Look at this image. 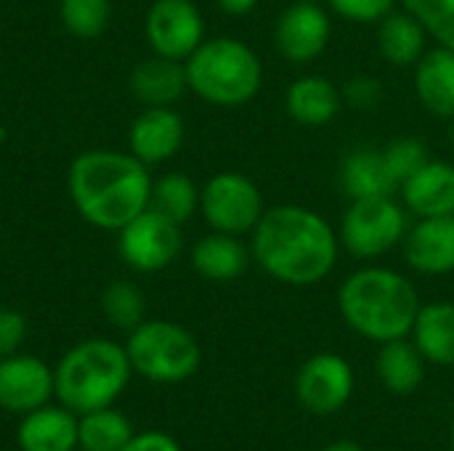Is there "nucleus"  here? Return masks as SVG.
Wrapping results in <instances>:
<instances>
[{"instance_id": "f8f14e48", "label": "nucleus", "mask_w": 454, "mask_h": 451, "mask_svg": "<svg viewBox=\"0 0 454 451\" xmlns=\"http://www.w3.org/2000/svg\"><path fill=\"white\" fill-rule=\"evenodd\" d=\"M56 399L53 367L29 354L0 359V409L11 415H29Z\"/></svg>"}, {"instance_id": "dca6fc26", "label": "nucleus", "mask_w": 454, "mask_h": 451, "mask_svg": "<svg viewBox=\"0 0 454 451\" xmlns=\"http://www.w3.org/2000/svg\"><path fill=\"white\" fill-rule=\"evenodd\" d=\"M404 207L418 218L452 215L454 213V165L428 159L412 178L402 183Z\"/></svg>"}, {"instance_id": "f03ea898", "label": "nucleus", "mask_w": 454, "mask_h": 451, "mask_svg": "<svg viewBox=\"0 0 454 451\" xmlns=\"http://www.w3.org/2000/svg\"><path fill=\"white\" fill-rule=\"evenodd\" d=\"M152 175L130 152L90 149L72 159L67 173L74 210L96 229L120 231L152 202Z\"/></svg>"}, {"instance_id": "6ab92c4d", "label": "nucleus", "mask_w": 454, "mask_h": 451, "mask_svg": "<svg viewBox=\"0 0 454 451\" xmlns=\"http://www.w3.org/2000/svg\"><path fill=\"white\" fill-rule=\"evenodd\" d=\"M287 114L306 128H319L327 125L338 117L343 106L340 90L322 74H303L290 82L287 96H285Z\"/></svg>"}, {"instance_id": "20e7f679", "label": "nucleus", "mask_w": 454, "mask_h": 451, "mask_svg": "<svg viewBox=\"0 0 454 451\" xmlns=\"http://www.w3.org/2000/svg\"><path fill=\"white\" fill-rule=\"evenodd\" d=\"M133 367L125 346L90 338L72 346L53 367L56 399L74 415L114 407V401L130 385Z\"/></svg>"}, {"instance_id": "412c9836", "label": "nucleus", "mask_w": 454, "mask_h": 451, "mask_svg": "<svg viewBox=\"0 0 454 451\" xmlns=\"http://www.w3.org/2000/svg\"><path fill=\"white\" fill-rule=\"evenodd\" d=\"M340 189L346 191L348 199H367V197H391L399 186L388 173L383 149L359 146L340 165Z\"/></svg>"}, {"instance_id": "f257e3e1", "label": "nucleus", "mask_w": 454, "mask_h": 451, "mask_svg": "<svg viewBox=\"0 0 454 451\" xmlns=\"http://www.w3.org/2000/svg\"><path fill=\"white\" fill-rule=\"evenodd\" d=\"M338 247V234L317 210L277 205L253 229L250 255L271 279L290 287H311L335 268Z\"/></svg>"}, {"instance_id": "c756f323", "label": "nucleus", "mask_w": 454, "mask_h": 451, "mask_svg": "<svg viewBox=\"0 0 454 451\" xmlns=\"http://www.w3.org/2000/svg\"><path fill=\"white\" fill-rule=\"evenodd\" d=\"M404 8L439 45L454 51V0H404Z\"/></svg>"}, {"instance_id": "4468645a", "label": "nucleus", "mask_w": 454, "mask_h": 451, "mask_svg": "<svg viewBox=\"0 0 454 451\" xmlns=\"http://www.w3.org/2000/svg\"><path fill=\"white\" fill-rule=\"evenodd\" d=\"M184 120L170 106H146L130 125L128 146L130 154L144 165H160L178 154L184 144Z\"/></svg>"}, {"instance_id": "7ed1b4c3", "label": "nucleus", "mask_w": 454, "mask_h": 451, "mask_svg": "<svg viewBox=\"0 0 454 451\" xmlns=\"http://www.w3.org/2000/svg\"><path fill=\"white\" fill-rule=\"evenodd\" d=\"M338 308L354 332L372 343H388L412 335L420 300L415 284L404 274L367 266L340 284Z\"/></svg>"}, {"instance_id": "cd10ccee", "label": "nucleus", "mask_w": 454, "mask_h": 451, "mask_svg": "<svg viewBox=\"0 0 454 451\" xmlns=\"http://www.w3.org/2000/svg\"><path fill=\"white\" fill-rule=\"evenodd\" d=\"M101 308H104V316L109 319V324L122 332L136 330L146 319V298L128 279H117L104 290Z\"/></svg>"}, {"instance_id": "b1692460", "label": "nucleus", "mask_w": 454, "mask_h": 451, "mask_svg": "<svg viewBox=\"0 0 454 451\" xmlns=\"http://www.w3.org/2000/svg\"><path fill=\"white\" fill-rule=\"evenodd\" d=\"M412 343L426 362L454 367V303L439 300L420 306L412 327Z\"/></svg>"}, {"instance_id": "9d476101", "label": "nucleus", "mask_w": 454, "mask_h": 451, "mask_svg": "<svg viewBox=\"0 0 454 451\" xmlns=\"http://www.w3.org/2000/svg\"><path fill=\"white\" fill-rule=\"evenodd\" d=\"M144 32L157 56L186 61L205 40V19L192 0H154Z\"/></svg>"}, {"instance_id": "9b49d317", "label": "nucleus", "mask_w": 454, "mask_h": 451, "mask_svg": "<svg viewBox=\"0 0 454 451\" xmlns=\"http://www.w3.org/2000/svg\"><path fill=\"white\" fill-rule=\"evenodd\" d=\"M298 404L317 415H333L348 404L354 396V369L338 354H317L311 356L295 377Z\"/></svg>"}, {"instance_id": "473e14b6", "label": "nucleus", "mask_w": 454, "mask_h": 451, "mask_svg": "<svg viewBox=\"0 0 454 451\" xmlns=\"http://www.w3.org/2000/svg\"><path fill=\"white\" fill-rule=\"evenodd\" d=\"M343 101L356 109V112H372L380 101H383V85L378 77H370V74H356L351 77L343 90H340Z\"/></svg>"}, {"instance_id": "2eb2a0df", "label": "nucleus", "mask_w": 454, "mask_h": 451, "mask_svg": "<svg viewBox=\"0 0 454 451\" xmlns=\"http://www.w3.org/2000/svg\"><path fill=\"white\" fill-rule=\"evenodd\" d=\"M404 258L410 268L428 276L454 271V213L420 218L404 237Z\"/></svg>"}, {"instance_id": "c85d7f7f", "label": "nucleus", "mask_w": 454, "mask_h": 451, "mask_svg": "<svg viewBox=\"0 0 454 451\" xmlns=\"http://www.w3.org/2000/svg\"><path fill=\"white\" fill-rule=\"evenodd\" d=\"M59 16L69 35L80 40L98 37L112 16L109 0H59Z\"/></svg>"}, {"instance_id": "58836bf2", "label": "nucleus", "mask_w": 454, "mask_h": 451, "mask_svg": "<svg viewBox=\"0 0 454 451\" xmlns=\"http://www.w3.org/2000/svg\"><path fill=\"white\" fill-rule=\"evenodd\" d=\"M452 451H454V420H452Z\"/></svg>"}, {"instance_id": "39448f33", "label": "nucleus", "mask_w": 454, "mask_h": 451, "mask_svg": "<svg viewBox=\"0 0 454 451\" xmlns=\"http://www.w3.org/2000/svg\"><path fill=\"white\" fill-rule=\"evenodd\" d=\"M189 90L215 106H242L263 85L258 53L237 37H210L184 61Z\"/></svg>"}, {"instance_id": "72a5a7b5", "label": "nucleus", "mask_w": 454, "mask_h": 451, "mask_svg": "<svg viewBox=\"0 0 454 451\" xmlns=\"http://www.w3.org/2000/svg\"><path fill=\"white\" fill-rule=\"evenodd\" d=\"M27 338V319L16 308H0V359L19 354Z\"/></svg>"}, {"instance_id": "a211bd4d", "label": "nucleus", "mask_w": 454, "mask_h": 451, "mask_svg": "<svg viewBox=\"0 0 454 451\" xmlns=\"http://www.w3.org/2000/svg\"><path fill=\"white\" fill-rule=\"evenodd\" d=\"M130 90L144 106H173L186 90V66L184 61L152 56L138 61L130 72Z\"/></svg>"}, {"instance_id": "2f4dec72", "label": "nucleus", "mask_w": 454, "mask_h": 451, "mask_svg": "<svg viewBox=\"0 0 454 451\" xmlns=\"http://www.w3.org/2000/svg\"><path fill=\"white\" fill-rule=\"evenodd\" d=\"M394 3L396 0H327L338 16L354 24H378L394 11Z\"/></svg>"}, {"instance_id": "a878e982", "label": "nucleus", "mask_w": 454, "mask_h": 451, "mask_svg": "<svg viewBox=\"0 0 454 451\" xmlns=\"http://www.w3.org/2000/svg\"><path fill=\"white\" fill-rule=\"evenodd\" d=\"M130 420L114 409H93L85 415H77V449L80 451H120L133 439Z\"/></svg>"}, {"instance_id": "393cba45", "label": "nucleus", "mask_w": 454, "mask_h": 451, "mask_svg": "<svg viewBox=\"0 0 454 451\" xmlns=\"http://www.w3.org/2000/svg\"><path fill=\"white\" fill-rule=\"evenodd\" d=\"M378 48L380 56L394 64V66H412L423 58L426 53V27L410 13H396L391 11L386 19L378 21Z\"/></svg>"}, {"instance_id": "c9c22d12", "label": "nucleus", "mask_w": 454, "mask_h": 451, "mask_svg": "<svg viewBox=\"0 0 454 451\" xmlns=\"http://www.w3.org/2000/svg\"><path fill=\"white\" fill-rule=\"evenodd\" d=\"M215 3L229 16H245V13H250L258 5V0H215Z\"/></svg>"}, {"instance_id": "4c0bfd02", "label": "nucleus", "mask_w": 454, "mask_h": 451, "mask_svg": "<svg viewBox=\"0 0 454 451\" xmlns=\"http://www.w3.org/2000/svg\"><path fill=\"white\" fill-rule=\"evenodd\" d=\"M3 141H5V128L0 125V144H3Z\"/></svg>"}, {"instance_id": "423d86ee", "label": "nucleus", "mask_w": 454, "mask_h": 451, "mask_svg": "<svg viewBox=\"0 0 454 451\" xmlns=\"http://www.w3.org/2000/svg\"><path fill=\"white\" fill-rule=\"evenodd\" d=\"M125 351L133 375L160 385L189 380L202 362L197 338L186 327L165 319H144L136 330L128 332Z\"/></svg>"}, {"instance_id": "5701e85b", "label": "nucleus", "mask_w": 454, "mask_h": 451, "mask_svg": "<svg viewBox=\"0 0 454 451\" xmlns=\"http://www.w3.org/2000/svg\"><path fill=\"white\" fill-rule=\"evenodd\" d=\"M375 372L383 388L391 391L394 396H412L426 380V359L418 351V346L410 343L407 338L388 340L380 343Z\"/></svg>"}, {"instance_id": "0eeeda50", "label": "nucleus", "mask_w": 454, "mask_h": 451, "mask_svg": "<svg viewBox=\"0 0 454 451\" xmlns=\"http://www.w3.org/2000/svg\"><path fill=\"white\" fill-rule=\"evenodd\" d=\"M410 231L407 210L394 197L351 199L340 221V245L359 260H372L396 247Z\"/></svg>"}, {"instance_id": "ddd939ff", "label": "nucleus", "mask_w": 454, "mask_h": 451, "mask_svg": "<svg viewBox=\"0 0 454 451\" xmlns=\"http://www.w3.org/2000/svg\"><path fill=\"white\" fill-rule=\"evenodd\" d=\"M330 35L333 24L327 11L311 0H298L279 13L274 27V45L287 61L309 64L325 53Z\"/></svg>"}, {"instance_id": "6e6552de", "label": "nucleus", "mask_w": 454, "mask_h": 451, "mask_svg": "<svg viewBox=\"0 0 454 451\" xmlns=\"http://www.w3.org/2000/svg\"><path fill=\"white\" fill-rule=\"evenodd\" d=\"M200 210L213 231L242 237L253 234L263 218V194L242 173L223 170L215 173L200 191Z\"/></svg>"}, {"instance_id": "f3484780", "label": "nucleus", "mask_w": 454, "mask_h": 451, "mask_svg": "<svg viewBox=\"0 0 454 451\" xmlns=\"http://www.w3.org/2000/svg\"><path fill=\"white\" fill-rule=\"evenodd\" d=\"M16 441L21 451H74L77 449V415L64 404H45L21 417Z\"/></svg>"}, {"instance_id": "ea45409f", "label": "nucleus", "mask_w": 454, "mask_h": 451, "mask_svg": "<svg viewBox=\"0 0 454 451\" xmlns=\"http://www.w3.org/2000/svg\"><path fill=\"white\" fill-rule=\"evenodd\" d=\"M450 136H452V144H454V122H452V133H450Z\"/></svg>"}, {"instance_id": "7c9ffc66", "label": "nucleus", "mask_w": 454, "mask_h": 451, "mask_svg": "<svg viewBox=\"0 0 454 451\" xmlns=\"http://www.w3.org/2000/svg\"><path fill=\"white\" fill-rule=\"evenodd\" d=\"M383 159L388 165L391 178L402 189V183L407 178H412L431 157H428V149H426L423 141H418V138H396L383 149Z\"/></svg>"}, {"instance_id": "1a4fd4ad", "label": "nucleus", "mask_w": 454, "mask_h": 451, "mask_svg": "<svg viewBox=\"0 0 454 451\" xmlns=\"http://www.w3.org/2000/svg\"><path fill=\"white\" fill-rule=\"evenodd\" d=\"M184 247L181 226L168 215L146 207L130 223L117 231V253L125 266L138 274H154L168 268Z\"/></svg>"}, {"instance_id": "f704fd0d", "label": "nucleus", "mask_w": 454, "mask_h": 451, "mask_svg": "<svg viewBox=\"0 0 454 451\" xmlns=\"http://www.w3.org/2000/svg\"><path fill=\"white\" fill-rule=\"evenodd\" d=\"M120 451H181V447L165 431H144V433H133V439Z\"/></svg>"}, {"instance_id": "e433bc0d", "label": "nucleus", "mask_w": 454, "mask_h": 451, "mask_svg": "<svg viewBox=\"0 0 454 451\" xmlns=\"http://www.w3.org/2000/svg\"><path fill=\"white\" fill-rule=\"evenodd\" d=\"M322 451H364L359 444H354V441H335V444H330L327 449Z\"/></svg>"}, {"instance_id": "4be33fe9", "label": "nucleus", "mask_w": 454, "mask_h": 451, "mask_svg": "<svg viewBox=\"0 0 454 451\" xmlns=\"http://www.w3.org/2000/svg\"><path fill=\"white\" fill-rule=\"evenodd\" d=\"M250 250L239 237L213 231L192 247V266L200 276L210 282H234L247 271Z\"/></svg>"}, {"instance_id": "aec40b11", "label": "nucleus", "mask_w": 454, "mask_h": 451, "mask_svg": "<svg viewBox=\"0 0 454 451\" xmlns=\"http://www.w3.org/2000/svg\"><path fill=\"white\" fill-rule=\"evenodd\" d=\"M415 90L420 104L444 120H454V51L439 45L415 64Z\"/></svg>"}, {"instance_id": "bb28decb", "label": "nucleus", "mask_w": 454, "mask_h": 451, "mask_svg": "<svg viewBox=\"0 0 454 451\" xmlns=\"http://www.w3.org/2000/svg\"><path fill=\"white\" fill-rule=\"evenodd\" d=\"M157 213L168 215L178 226H184L200 210V189L184 173H165L152 183V202Z\"/></svg>"}]
</instances>
